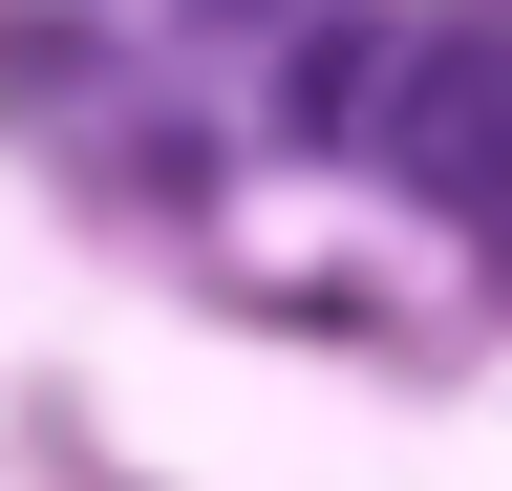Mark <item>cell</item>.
Returning a JSON list of instances; mask_svg holds the SVG:
<instances>
[{
	"mask_svg": "<svg viewBox=\"0 0 512 491\" xmlns=\"http://www.w3.org/2000/svg\"><path fill=\"white\" fill-rule=\"evenodd\" d=\"M86 86V22H22V0H0V107H64Z\"/></svg>",
	"mask_w": 512,
	"mask_h": 491,
	"instance_id": "1",
	"label": "cell"
}]
</instances>
